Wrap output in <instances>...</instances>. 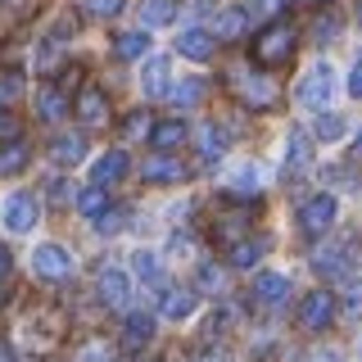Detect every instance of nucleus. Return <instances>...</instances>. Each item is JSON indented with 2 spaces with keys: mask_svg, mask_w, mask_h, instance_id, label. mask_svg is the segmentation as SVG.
Returning <instances> with one entry per match:
<instances>
[{
  "mask_svg": "<svg viewBox=\"0 0 362 362\" xmlns=\"http://www.w3.org/2000/svg\"><path fill=\"white\" fill-rule=\"evenodd\" d=\"M294 54V32H290V23H272V28H263L254 37V59L263 64V68H276V64H286Z\"/></svg>",
  "mask_w": 362,
  "mask_h": 362,
  "instance_id": "1",
  "label": "nucleus"
},
{
  "mask_svg": "<svg viewBox=\"0 0 362 362\" xmlns=\"http://www.w3.org/2000/svg\"><path fill=\"white\" fill-rule=\"evenodd\" d=\"M32 272L45 281H64V276H73V254H68L64 245H54V240H45L32 249Z\"/></svg>",
  "mask_w": 362,
  "mask_h": 362,
  "instance_id": "2",
  "label": "nucleus"
},
{
  "mask_svg": "<svg viewBox=\"0 0 362 362\" xmlns=\"http://www.w3.org/2000/svg\"><path fill=\"white\" fill-rule=\"evenodd\" d=\"M331 90H335V68H331V64H313L308 73H303V82H299V105L326 109Z\"/></svg>",
  "mask_w": 362,
  "mask_h": 362,
  "instance_id": "3",
  "label": "nucleus"
},
{
  "mask_svg": "<svg viewBox=\"0 0 362 362\" xmlns=\"http://www.w3.org/2000/svg\"><path fill=\"white\" fill-rule=\"evenodd\" d=\"M335 213H339V204L331 195H313V199H303V209H299V226L308 235H326L335 226Z\"/></svg>",
  "mask_w": 362,
  "mask_h": 362,
  "instance_id": "4",
  "label": "nucleus"
},
{
  "mask_svg": "<svg viewBox=\"0 0 362 362\" xmlns=\"http://www.w3.org/2000/svg\"><path fill=\"white\" fill-rule=\"evenodd\" d=\"M331 317H335V294L331 290H313L308 299L299 303V326L303 331H322Z\"/></svg>",
  "mask_w": 362,
  "mask_h": 362,
  "instance_id": "5",
  "label": "nucleus"
},
{
  "mask_svg": "<svg viewBox=\"0 0 362 362\" xmlns=\"http://www.w3.org/2000/svg\"><path fill=\"white\" fill-rule=\"evenodd\" d=\"M37 218H41V204L32 195H9L5 199V226L14 235H28L32 226H37Z\"/></svg>",
  "mask_w": 362,
  "mask_h": 362,
  "instance_id": "6",
  "label": "nucleus"
},
{
  "mask_svg": "<svg viewBox=\"0 0 362 362\" xmlns=\"http://www.w3.org/2000/svg\"><path fill=\"white\" fill-rule=\"evenodd\" d=\"M127 168H132V158H127V150H109V154H100L95 163H90V186H113V181H122L127 177Z\"/></svg>",
  "mask_w": 362,
  "mask_h": 362,
  "instance_id": "7",
  "label": "nucleus"
},
{
  "mask_svg": "<svg viewBox=\"0 0 362 362\" xmlns=\"http://www.w3.org/2000/svg\"><path fill=\"white\" fill-rule=\"evenodd\" d=\"M95 294H100V303H109V308L127 303V294H132L127 272H122V267H105V272H100V281H95Z\"/></svg>",
  "mask_w": 362,
  "mask_h": 362,
  "instance_id": "8",
  "label": "nucleus"
},
{
  "mask_svg": "<svg viewBox=\"0 0 362 362\" xmlns=\"http://www.w3.org/2000/svg\"><path fill=\"white\" fill-rule=\"evenodd\" d=\"M177 50L186 54V59H195V64H209L213 50H218V41H213V32H204V28H186L177 37Z\"/></svg>",
  "mask_w": 362,
  "mask_h": 362,
  "instance_id": "9",
  "label": "nucleus"
},
{
  "mask_svg": "<svg viewBox=\"0 0 362 362\" xmlns=\"http://www.w3.org/2000/svg\"><path fill=\"white\" fill-rule=\"evenodd\" d=\"M50 158L59 168H77L86 158V136L82 132H59V136H54V145H50Z\"/></svg>",
  "mask_w": 362,
  "mask_h": 362,
  "instance_id": "10",
  "label": "nucleus"
},
{
  "mask_svg": "<svg viewBox=\"0 0 362 362\" xmlns=\"http://www.w3.org/2000/svg\"><path fill=\"white\" fill-rule=\"evenodd\" d=\"M313 267L322 272V276H354V249H349V245L322 249V254L313 258Z\"/></svg>",
  "mask_w": 362,
  "mask_h": 362,
  "instance_id": "11",
  "label": "nucleus"
},
{
  "mask_svg": "<svg viewBox=\"0 0 362 362\" xmlns=\"http://www.w3.org/2000/svg\"><path fill=\"white\" fill-rule=\"evenodd\" d=\"M254 294H258V303L276 308V303H286V294H290V281L281 276V272H258V276H254Z\"/></svg>",
  "mask_w": 362,
  "mask_h": 362,
  "instance_id": "12",
  "label": "nucleus"
},
{
  "mask_svg": "<svg viewBox=\"0 0 362 362\" xmlns=\"http://www.w3.org/2000/svg\"><path fill=\"white\" fill-rule=\"evenodd\" d=\"M77 118H82L86 127L105 122V118H109V95H105L100 86H86V90H82V100H77Z\"/></svg>",
  "mask_w": 362,
  "mask_h": 362,
  "instance_id": "13",
  "label": "nucleus"
},
{
  "mask_svg": "<svg viewBox=\"0 0 362 362\" xmlns=\"http://www.w3.org/2000/svg\"><path fill=\"white\" fill-rule=\"evenodd\" d=\"M168 77H173V64H168V59H158V54H154V59L145 64V73H141V90H145L150 100H154V95H168V86H173Z\"/></svg>",
  "mask_w": 362,
  "mask_h": 362,
  "instance_id": "14",
  "label": "nucleus"
},
{
  "mask_svg": "<svg viewBox=\"0 0 362 362\" xmlns=\"http://www.w3.org/2000/svg\"><path fill=\"white\" fill-rule=\"evenodd\" d=\"M68 113V95L64 90H54V86H41L37 90V118L41 122H59Z\"/></svg>",
  "mask_w": 362,
  "mask_h": 362,
  "instance_id": "15",
  "label": "nucleus"
},
{
  "mask_svg": "<svg viewBox=\"0 0 362 362\" xmlns=\"http://www.w3.org/2000/svg\"><path fill=\"white\" fill-rule=\"evenodd\" d=\"M173 18H177V0H145V5H141V32L168 28Z\"/></svg>",
  "mask_w": 362,
  "mask_h": 362,
  "instance_id": "16",
  "label": "nucleus"
},
{
  "mask_svg": "<svg viewBox=\"0 0 362 362\" xmlns=\"http://www.w3.org/2000/svg\"><path fill=\"white\" fill-rule=\"evenodd\" d=\"M186 141V122H158V127H150V150L158 154H168V150H177V145Z\"/></svg>",
  "mask_w": 362,
  "mask_h": 362,
  "instance_id": "17",
  "label": "nucleus"
},
{
  "mask_svg": "<svg viewBox=\"0 0 362 362\" xmlns=\"http://www.w3.org/2000/svg\"><path fill=\"white\" fill-rule=\"evenodd\" d=\"M113 54L118 59H145L150 54V32H118L113 37Z\"/></svg>",
  "mask_w": 362,
  "mask_h": 362,
  "instance_id": "18",
  "label": "nucleus"
},
{
  "mask_svg": "<svg viewBox=\"0 0 362 362\" xmlns=\"http://www.w3.org/2000/svg\"><path fill=\"white\" fill-rule=\"evenodd\" d=\"M195 308H199V299L190 290H168L163 294V317H168V322H186Z\"/></svg>",
  "mask_w": 362,
  "mask_h": 362,
  "instance_id": "19",
  "label": "nucleus"
},
{
  "mask_svg": "<svg viewBox=\"0 0 362 362\" xmlns=\"http://www.w3.org/2000/svg\"><path fill=\"white\" fill-rule=\"evenodd\" d=\"M122 339H127V349H141L154 339V317L150 313H132L127 326H122Z\"/></svg>",
  "mask_w": 362,
  "mask_h": 362,
  "instance_id": "20",
  "label": "nucleus"
},
{
  "mask_svg": "<svg viewBox=\"0 0 362 362\" xmlns=\"http://www.w3.org/2000/svg\"><path fill=\"white\" fill-rule=\"evenodd\" d=\"M141 177L145 181H181V177H186V168H181L177 158H168V154H154L150 163L141 168Z\"/></svg>",
  "mask_w": 362,
  "mask_h": 362,
  "instance_id": "21",
  "label": "nucleus"
},
{
  "mask_svg": "<svg viewBox=\"0 0 362 362\" xmlns=\"http://www.w3.org/2000/svg\"><path fill=\"white\" fill-rule=\"evenodd\" d=\"M28 168V145L23 141H9V145H0V177H14Z\"/></svg>",
  "mask_w": 362,
  "mask_h": 362,
  "instance_id": "22",
  "label": "nucleus"
},
{
  "mask_svg": "<svg viewBox=\"0 0 362 362\" xmlns=\"http://www.w3.org/2000/svg\"><path fill=\"white\" fill-rule=\"evenodd\" d=\"M263 254H267V240H263V235H258V240H240V245H231V267L245 272V267H254Z\"/></svg>",
  "mask_w": 362,
  "mask_h": 362,
  "instance_id": "23",
  "label": "nucleus"
},
{
  "mask_svg": "<svg viewBox=\"0 0 362 362\" xmlns=\"http://www.w3.org/2000/svg\"><path fill=\"white\" fill-rule=\"evenodd\" d=\"M245 9H226V14L218 18V32H213V41H240V32H245Z\"/></svg>",
  "mask_w": 362,
  "mask_h": 362,
  "instance_id": "24",
  "label": "nucleus"
},
{
  "mask_svg": "<svg viewBox=\"0 0 362 362\" xmlns=\"http://www.w3.org/2000/svg\"><path fill=\"white\" fill-rule=\"evenodd\" d=\"M226 150V132L218 127V122H204V127H199V154L204 158H218Z\"/></svg>",
  "mask_w": 362,
  "mask_h": 362,
  "instance_id": "25",
  "label": "nucleus"
},
{
  "mask_svg": "<svg viewBox=\"0 0 362 362\" xmlns=\"http://www.w3.org/2000/svg\"><path fill=\"white\" fill-rule=\"evenodd\" d=\"M308 158H313V150H308V136L303 132H290V141H286V163L299 173V168H308Z\"/></svg>",
  "mask_w": 362,
  "mask_h": 362,
  "instance_id": "26",
  "label": "nucleus"
},
{
  "mask_svg": "<svg viewBox=\"0 0 362 362\" xmlns=\"http://www.w3.org/2000/svg\"><path fill=\"white\" fill-rule=\"evenodd\" d=\"M313 136L317 141H339V136H344V118H339V113H317V122H313Z\"/></svg>",
  "mask_w": 362,
  "mask_h": 362,
  "instance_id": "27",
  "label": "nucleus"
},
{
  "mask_svg": "<svg viewBox=\"0 0 362 362\" xmlns=\"http://www.w3.org/2000/svg\"><path fill=\"white\" fill-rule=\"evenodd\" d=\"M77 209H82L86 218H100V213L109 209V195H105V190H100V186H86L82 195H77Z\"/></svg>",
  "mask_w": 362,
  "mask_h": 362,
  "instance_id": "28",
  "label": "nucleus"
},
{
  "mask_svg": "<svg viewBox=\"0 0 362 362\" xmlns=\"http://www.w3.org/2000/svg\"><path fill=\"white\" fill-rule=\"evenodd\" d=\"M258 181H263V173H258L254 163H245L240 173L231 177V190H235V195H258V190H263V186H258Z\"/></svg>",
  "mask_w": 362,
  "mask_h": 362,
  "instance_id": "29",
  "label": "nucleus"
},
{
  "mask_svg": "<svg viewBox=\"0 0 362 362\" xmlns=\"http://www.w3.org/2000/svg\"><path fill=\"white\" fill-rule=\"evenodd\" d=\"M199 95H204V86H199V82H177V86H168V100H173V105H181V109L195 105Z\"/></svg>",
  "mask_w": 362,
  "mask_h": 362,
  "instance_id": "30",
  "label": "nucleus"
},
{
  "mask_svg": "<svg viewBox=\"0 0 362 362\" xmlns=\"http://www.w3.org/2000/svg\"><path fill=\"white\" fill-rule=\"evenodd\" d=\"M95 226H100V235H118L122 226H127V209H105L95 218Z\"/></svg>",
  "mask_w": 362,
  "mask_h": 362,
  "instance_id": "31",
  "label": "nucleus"
},
{
  "mask_svg": "<svg viewBox=\"0 0 362 362\" xmlns=\"http://www.w3.org/2000/svg\"><path fill=\"white\" fill-rule=\"evenodd\" d=\"M132 272H136V276H145V281L158 276V254H150V249H136V254H132Z\"/></svg>",
  "mask_w": 362,
  "mask_h": 362,
  "instance_id": "32",
  "label": "nucleus"
},
{
  "mask_svg": "<svg viewBox=\"0 0 362 362\" xmlns=\"http://www.w3.org/2000/svg\"><path fill=\"white\" fill-rule=\"evenodd\" d=\"M335 37H339V18H335V14H326V18L313 23V41L326 45V41H335Z\"/></svg>",
  "mask_w": 362,
  "mask_h": 362,
  "instance_id": "33",
  "label": "nucleus"
},
{
  "mask_svg": "<svg viewBox=\"0 0 362 362\" xmlns=\"http://www.w3.org/2000/svg\"><path fill=\"white\" fill-rule=\"evenodd\" d=\"M122 5H127V0H86V9L95 18H113V14H122Z\"/></svg>",
  "mask_w": 362,
  "mask_h": 362,
  "instance_id": "34",
  "label": "nucleus"
},
{
  "mask_svg": "<svg viewBox=\"0 0 362 362\" xmlns=\"http://www.w3.org/2000/svg\"><path fill=\"white\" fill-rule=\"evenodd\" d=\"M18 95V77H9V73H0V105H9V100Z\"/></svg>",
  "mask_w": 362,
  "mask_h": 362,
  "instance_id": "35",
  "label": "nucleus"
},
{
  "mask_svg": "<svg viewBox=\"0 0 362 362\" xmlns=\"http://www.w3.org/2000/svg\"><path fill=\"white\" fill-rule=\"evenodd\" d=\"M344 303H349V317L362 313V281H354V286H349V299H344Z\"/></svg>",
  "mask_w": 362,
  "mask_h": 362,
  "instance_id": "36",
  "label": "nucleus"
},
{
  "mask_svg": "<svg viewBox=\"0 0 362 362\" xmlns=\"http://www.w3.org/2000/svg\"><path fill=\"white\" fill-rule=\"evenodd\" d=\"M249 100H258V105H272V86H267V82H249Z\"/></svg>",
  "mask_w": 362,
  "mask_h": 362,
  "instance_id": "37",
  "label": "nucleus"
},
{
  "mask_svg": "<svg viewBox=\"0 0 362 362\" xmlns=\"http://www.w3.org/2000/svg\"><path fill=\"white\" fill-rule=\"evenodd\" d=\"M127 136H150V118H145V113L127 118Z\"/></svg>",
  "mask_w": 362,
  "mask_h": 362,
  "instance_id": "38",
  "label": "nucleus"
},
{
  "mask_svg": "<svg viewBox=\"0 0 362 362\" xmlns=\"http://www.w3.org/2000/svg\"><path fill=\"white\" fill-rule=\"evenodd\" d=\"M349 95H354V100H362V59L354 64V73H349Z\"/></svg>",
  "mask_w": 362,
  "mask_h": 362,
  "instance_id": "39",
  "label": "nucleus"
},
{
  "mask_svg": "<svg viewBox=\"0 0 362 362\" xmlns=\"http://www.w3.org/2000/svg\"><path fill=\"white\" fill-rule=\"evenodd\" d=\"M313 362H339V349H317Z\"/></svg>",
  "mask_w": 362,
  "mask_h": 362,
  "instance_id": "40",
  "label": "nucleus"
},
{
  "mask_svg": "<svg viewBox=\"0 0 362 362\" xmlns=\"http://www.w3.org/2000/svg\"><path fill=\"white\" fill-rule=\"evenodd\" d=\"M9 263H14V258H9V249L0 245V276H5V272H9Z\"/></svg>",
  "mask_w": 362,
  "mask_h": 362,
  "instance_id": "41",
  "label": "nucleus"
},
{
  "mask_svg": "<svg viewBox=\"0 0 362 362\" xmlns=\"http://www.w3.org/2000/svg\"><path fill=\"white\" fill-rule=\"evenodd\" d=\"M358 154H362V132H358Z\"/></svg>",
  "mask_w": 362,
  "mask_h": 362,
  "instance_id": "42",
  "label": "nucleus"
},
{
  "mask_svg": "<svg viewBox=\"0 0 362 362\" xmlns=\"http://www.w3.org/2000/svg\"><path fill=\"white\" fill-rule=\"evenodd\" d=\"M358 23H362V5H358Z\"/></svg>",
  "mask_w": 362,
  "mask_h": 362,
  "instance_id": "43",
  "label": "nucleus"
}]
</instances>
